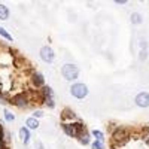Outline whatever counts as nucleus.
I'll list each match as a JSON object with an SVG mask.
<instances>
[{
    "label": "nucleus",
    "instance_id": "nucleus-14",
    "mask_svg": "<svg viewBox=\"0 0 149 149\" xmlns=\"http://www.w3.org/2000/svg\"><path fill=\"white\" fill-rule=\"evenodd\" d=\"M131 22H133V24H140V22H142V15L139 14V12H134V14H131Z\"/></svg>",
    "mask_w": 149,
    "mask_h": 149
},
{
    "label": "nucleus",
    "instance_id": "nucleus-9",
    "mask_svg": "<svg viewBox=\"0 0 149 149\" xmlns=\"http://www.w3.org/2000/svg\"><path fill=\"white\" fill-rule=\"evenodd\" d=\"M76 139L81 142V145H88L90 143V134H88V131H84V133H81V134H78L76 136Z\"/></svg>",
    "mask_w": 149,
    "mask_h": 149
},
{
    "label": "nucleus",
    "instance_id": "nucleus-16",
    "mask_svg": "<svg viewBox=\"0 0 149 149\" xmlns=\"http://www.w3.org/2000/svg\"><path fill=\"white\" fill-rule=\"evenodd\" d=\"M93 136H94L98 142H103V140H104V134H103L102 131H98V130H94V131H93Z\"/></svg>",
    "mask_w": 149,
    "mask_h": 149
},
{
    "label": "nucleus",
    "instance_id": "nucleus-18",
    "mask_svg": "<svg viewBox=\"0 0 149 149\" xmlns=\"http://www.w3.org/2000/svg\"><path fill=\"white\" fill-rule=\"evenodd\" d=\"M5 119H6L8 122H12V121H14V119H15V116H14V115H12V113H10V112H9V110H5Z\"/></svg>",
    "mask_w": 149,
    "mask_h": 149
},
{
    "label": "nucleus",
    "instance_id": "nucleus-2",
    "mask_svg": "<svg viewBox=\"0 0 149 149\" xmlns=\"http://www.w3.org/2000/svg\"><path fill=\"white\" fill-rule=\"evenodd\" d=\"M112 140L115 142V145H124L128 140V131H127V128H124V127L115 128L113 133H112Z\"/></svg>",
    "mask_w": 149,
    "mask_h": 149
},
{
    "label": "nucleus",
    "instance_id": "nucleus-17",
    "mask_svg": "<svg viewBox=\"0 0 149 149\" xmlns=\"http://www.w3.org/2000/svg\"><path fill=\"white\" fill-rule=\"evenodd\" d=\"M43 102H45V104L48 106V107H55V103H54V98H43Z\"/></svg>",
    "mask_w": 149,
    "mask_h": 149
},
{
    "label": "nucleus",
    "instance_id": "nucleus-7",
    "mask_svg": "<svg viewBox=\"0 0 149 149\" xmlns=\"http://www.w3.org/2000/svg\"><path fill=\"white\" fill-rule=\"evenodd\" d=\"M31 82H33L34 86H45V78H43V74L34 72L33 76H31Z\"/></svg>",
    "mask_w": 149,
    "mask_h": 149
},
{
    "label": "nucleus",
    "instance_id": "nucleus-10",
    "mask_svg": "<svg viewBox=\"0 0 149 149\" xmlns=\"http://www.w3.org/2000/svg\"><path fill=\"white\" fill-rule=\"evenodd\" d=\"M40 94H42V97L43 98H52V94H54V91H52V88L51 86H42V91H40Z\"/></svg>",
    "mask_w": 149,
    "mask_h": 149
},
{
    "label": "nucleus",
    "instance_id": "nucleus-21",
    "mask_svg": "<svg viewBox=\"0 0 149 149\" xmlns=\"http://www.w3.org/2000/svg\"><path fill=\"white\" fill-rule=\"evenodd\" d=\"M148 130H146V134H145V142H146V145H149V127H146Z\"/></svg>",
    "mask_w": 149,
    "mask_h": 149
},
{
    "label": "nucleus",
    "instance_id": "nucleus-23",
    "mask_svg": "<svg viewBox=\"0 0 149 149\" xmlns=\"http://www.w3.org/2000/svg\"><path fill=\"white\" fill-rule=\"evenodd\" d=\"M115 3H116V5H125V3H127V0H116Z\"/></svg>",
    "mask_w": 149,
    "mask_h": 149
},
{
    "label": "nucleus",
    "instance_id": "nucleus-13",
    "mask_svg": "<svg viewBox=\"0 0 149 149\" xmlns=\"http://www.w3.org/2000/svg\"><path fill=\"white\" fill-rule=\"evenodd\" d=\"M9 17V9L5 5H0V19H8Z\"/></svg>",
    "mask_w": 149,
    "mask_h": 149
},
{
    "label": "nucleus",
    "instance_id": "nucleus-12",
    "mask_svg": "<svg viewBox=\"0 0 149 149\" xmlns=\"http://www.w3.org/2000/svg\"><path fill=\"white\" fill-rule=\"evenodd\" d=\"M63 130L67 136H70V137H76V133H74V128L72 124H63Z\"/></svg>",
    "mask_w": 149,
    "mask_h": 149
},
{
    "label": "nucleus",
    "instance_id": "nucleus-1",
    "mask_svg": "<svg viewBox=\"0 0 149 149\" xmlns=\"http://www.w3.org/2000/svg\"><path fill=\"white\" fill-rule=\"evenodd\" d=\"M61 73H63V78L66 81H74L79 76V69L74 64H64L61 69Z\"/></svg>",
    "mask_w": 149,
    "mask_h": 149
},
{
    "label": "nucleus",
    "instance_id": "nucleus-26",
    "mask_svg": "<svg viewBox=\"0 0 149 149\" xmlns=\"http://www.w3.org/2000/svg\"><path fill=\"white\" fill-rule=\"evenodd\" d=\"M110 149H116V148H110Z\"/></svg>",
    "mask_w": 149,
    "mask_h": 149
},
{
    "label": "nucleus",
    "instance_id": "nucleus-6",
    "mask_svg": "<svg viewBox=\"0 0 149 149\" xmlns=\"http://www.w3.org/2000/svg\"><path fill=\"white\" fill-rule=\"evenodd\" d=\"M136 104L140 107H149V94L148 93H139L136 95Z\"/></svg>",
    "mask_w": 149,
    "mask_h": 149
},
{
    "label": "nucleus",
    "instance_id": "nucleus-22",
    "mask_svg": "<svg viewBox=\"0 0 149 149\" xmlns=\"http://www.w3.org/2000/svg\"><path fill=\"white\" fill-rule=\"evenodd\" d=\"M42 115H43V110H36V112H34V116H36V118H37V116L40 118Z\"/></svg>",
    "mask_w": 149,
    "mask_h": 149
},
{
    "label": "nucleus",
    "instance_id": "nucleus-15",
    "mask_svg": "<svg viewBox=\"0 0 149 149\" xmlns=\"http://www.w3.org/2000/svg\"><path fill=\"white\" fill-rule=\"evenodd\" d=\"M61 118H72L73 119V118H76V115H74L70 109H64L63 113H61Z\"/></svg>",
    "mask_w": 149,
    "mask_h": 149
},
{
    "label": "nucleus",
    "instance_id": "nucleus-11",
    "mask_svg": "<svg viewBox=\"0 0 149 149\" xmlns=\"http://www.w3.org/2000/svg\"><path fill=\"white\" fill-rule=\"evenodd\" d=\"M26 125H27V128H30V130H36V128H39V121H37L36 118H29V119L26 121Z\"/></svg>",
    "mask_w": 149,
    "mask_h": 149
},
{
    "label": "nucleus",
    "instance_id": "nucleus-3",
    "mask_svg": "<svg viewBox=\"0 0 149 149\" xmlns=\"http://www.w3.org/2000/svg\"><path fill=\"white\" fill-rule=\"evenodd\" d=\"M10 102L14 106H18V107H27L30 104V94L29 93H19L17 94L15 97H12L10 98Z\"/></svg>",
    "mask_w": 149,
    "mask_h": 149
},
{
    "label": "nucleus",
    "instance_id": "nucleus-4",
    "mask_svg": "<svg viewBox=\"0 0 149 149\" xmlns=\"http://www.w3.org/2000/svg\"><path fill=\"white\" fill-rule=\"evenodd\" d=\"M70 93H72L73 97H76V98H84V97H86V94H88V88H86L85 84L78 82V84H73L70 86Z\"/></svg>",
    "mask_w": 149,
    "mask_h": 149
},
{
    "label": "nucleus",
    "instance_id": "nucleus-5",
    "mask_svg": "<svg viewBox=\"0 0 149 149\" xmlns=\"http://www.w3.org/2000/svg\"><path fill=\"white\" fill-rule=\"evenodd\" d=\"M40 58L45 63H52L54 61V51L51 46H42L40 49Z\"/></svg>",
    "mask_w": 149,
    "mask_h": 149
},
{
    "label": "nucleus",
    "instance_id": "nucleus-8",
    "mask_svg": "<svg viewBox=\"0 0 149 149\" xmlns=\"http://www.w3.org/2000/svg\"><path fill=\"white\" fill-rule=\"evenodd\" d=\"M19 137H21V140H22L24 145H27L30 142V131H29L27 127H21L19 128Z\"/></svg>",
    "mask_w": 149,
    "mask_h": 149
},
{
    "label": "nucleus",
    "instance_id": "nucleus-25",
    "mask_svg": "<svg viewBox=\"0 0 149 149\" xmlns=\"http://www.w3.org/2000/svg\"><path fill=\"white\" fill-rule=\"evenodd\" d=\"M37 149H43V145L40 142H37Z\"/></svg>",
    "mask_w": 149,
    "mask_h": 149
},
{
    "label": "nucleus",
    "instance_id": "nucleus-20",
    "mask_svg": "<svg viewBox=\"0 0 149 149\" xmlns=\"http://www.w3.org/2000/svg\"><path fill=\"white\" fill-rule=\"evenodd\" d=\"M0 34H2L3 37H6L8 40H12V36H10V34H9V33H8L5 29H2V27H0Z\"/></svg>",
    "mask_w": 149,
    "mask_h": 149
},
{
    "label": "nucleus",
    "instance_id": "nucleus-24",
    "mask_svg": "<svg viewBox=\"0 0 149 149\" xmlns=\"http://www.w3.org/2000/svg\"><path fill=\"white\" fill-rule=\"evenodd\" d=\"M0 149H9V148L6 146V143H0Z\"/></svg>",
    "mask_w": 149,
    "mask_h": 149
},
{
    "label": "nucleus",
    "instance_id": "nucleus-19",
    "mask_svg": "<svg viewBox=\"0 0 149 149\" xmlns=\"http://www.w3.org/2000/svg\"><path fill=\"white\" fill-rule=\"evenodd\" d=\"M93 149H104L103 142H98V140H95V142L93 143Z\"/></svg>",
    "mask_w": 149,
    "mask_h": 149
}]
</instances>
